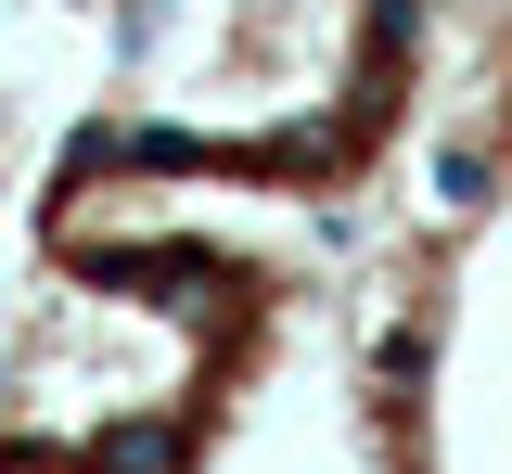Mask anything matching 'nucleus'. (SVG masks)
Instances as JSON below:
<instances>
[{
  "instance_id": "1",
  "label": "nucleus",
  "mask_w": 512,
  "mask_h": 474,
  "mask_svg": "<svg viewBox=\"0 0 512 474\" xmlns=\"http://www.w3.org/2000/svg\"><path fill=\"white\" fill-rule=\"evenodd\" d=\"M167 462H180V449H167V436H154V423H128L116 449H103V474H167Z\"/></svg>"
}]
</instances>
